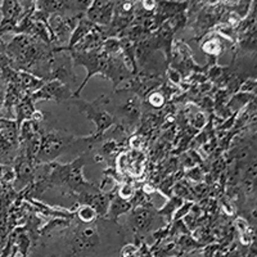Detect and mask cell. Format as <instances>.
Masks as SVG:
<instances>
[{"label":"cell","mask_w":257,"mask_h":257,"mask_svg":"<svg viewBox=\"0 0 257 257\" xmlns=\"http://www.w3.org/2000/svg\"><path fill=\"white\" fill-rule=\"evenodd\" d=\"M153 215L151 211L144 210V208H141V210H137L132 216V226L137 233H143V231L148 230L151 224H152Z\"/></svg>","instance_id":"2"},{"label":"cell","mask_w":257,"mask_h":257,"mask_svg":"<svg viewBox=\"0 0 257 257\" xmlns=\"http://www.w3.org/2000/svg\"><path fill=\"white\" fill-rule=\"evenodd\" d=\"M143 6L147 11H152L156 7V2L155 0H143Z\"/></svg>","instance_id":"7"},{"label":"cell","mask_w":257,"mask_h":257,"mask_svg":"<svg viewBox=\"0 0 257 257\" xmlns=\"http://www.w3.org/2000/svg\"><path fill=\"white\" fill-rule=\"evenodd\" d=\"M67 0H40V7L45 12H57L66 8Z\"/></svg>","instance_id":"3"},{"label":"cell","mask_w":257,"mask_h":257,"mask_svg":"<svg viewBox=\"0 0 257 257\" xmlns=\"http://www.w3.org/2000/svg\"><path fill=\"white\" fill-rule=\"evenodd\" d=\"M171 2H181V0H171Z\"/></svg>","instance_id":"10"},{"label":"cell","mask_w":257,"mask_h":257,"mask_svg":"<svg viewBox=\"0 0 257 257\" xmlns=\"http://www.w3.org/2000/svg\"><path fill=\"white\" fill-rule=\"evenodd\" d=\"M4 99H6V93H4L3 86L0 85V108H2V105H3Z\"/></svg>","instance_id":"8"},{"label":"cell","mask_w":257,"mask_h":257,"mask_svg":"<svg viewBox=\"0 0 257 257\" xmlns=\"http://www.w3.org/2000/svg\"><path fill=\"white\" fill-rule=\"evenodd\" d=\"M0 15H2V9H0Z\"/></svg>","instance_id":"11"},{"label":"cell","mask_w":257,"mask_h":257,"mask_svg":"<svg viewBox=\"0 0 257 257\" xmlns=\"http://www.w3.org/2000/svg\"><path fill=\"white\" fill-rule=\"evenodd\" d=\"M4 52H7V47H6V44H4L3 41L0 40V54H2V53H4Z\"/></svg>","instance_id":"9"},{"label":"cell","mask_w":257,"mask_h":257,"mask_svg":"<svg viewBox=\"0 0 257 257\" xmlns=\"http://www.w3.org/2000/svg\"><path fill=\"white\" fill-rule=\"evenodd\" d=\"M98 217V212L89 206H84L79 211V219L84 222H93Z\"/></svg>","instance_id":"5"},{"label":"cell","mask_w":257,"mask_h":257,"mask_svg":"<svg viewBox=\"0 0 257 257\" xmlns=\"http://www.w3.org/2000/svg\"><path fill=\"white\" fill-rule=\"evenodd\" d=\"M32 112H34V109H32L31 103H30L29 100H22L17 107L18 123H20L22 120H25V118H29V117L32 114Z\"/></svg>","instance_id":"4"},{"label":"cell","mask_w":257,"mask_h":257,"mask_svg":"<svg viewBox=\"0 0 257 257\" xmlns=\"http://www.w3.org/2000/svg\"><path fill=\"white\" fill-rule=\"evenodd\" d=\"M90 18L99 24H108L112 15V3L107 0H96L90 9Z\"/></svg>","instance_id":"1"},{"label":"cell","mask_w":257,"mask_h":257,"mask_svg":"<svg viewBox=\"0 0 257 257\" xmlns=\"http://www.w3.org/2000/svg\"><path fill=\"white\" fill-rule=\"evenodd\" d=\"M138 253H139V248L134 244L125 245L122 251H121V256L122 257H138Z\"/></svg>","instance_id":"6"}]
</instances>
